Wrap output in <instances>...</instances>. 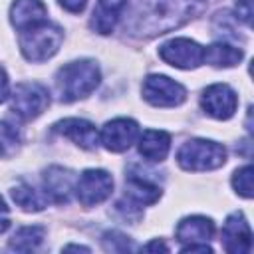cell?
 <instances>
[{
	"label": "cell",
	"mask_w": 254,
	"mask_h": 254,
	"mask_svg": "<svg viewBox=\"0 0 254 254\" xmlns=\"http://www.w3.org/2000/svg\"><path fill=\"white\" fill-rule=\"evenodd\" d=\"M159 196H161V189L143 177L131 175L125 183V198L135 206L153 204L155 200H159Z\"/></svg>",
	"instance_id": "cell-17"
},
{
	"label": "cell",
	"mask_w": 254,
	"mask_h": 254,
	"mask_svg": "<svg viewBox=\"0 0 254 254\" xmlns=\"http://www.w3.org/2000/svg\"><path fill=\"white\" fill-rule=\"evenodd\" d=\"M44 236H46V230L42 226H24V228L16 230V234L10 238L8 246H10V250H16V252H30L42 244Z\"/></svg>",
	"instance_id": "cell-19"
},
{
	"label": "cell",
	"mask_w": 254,
	"mask_h": 254,
	"mask_svg": "<svg viewBox=\"0 0 254 254\" xmlns=\"http://www.w3.org/2000/svg\"><path fill=\"white\" fill-rule=\"evenodd\" d=\"M159 56L173 67L194 69L204 62V48L189 38H173L159 48Z\"/></svg>",
	"instance_id": "cell-7"
},
{
	"label": "cell",
	"mask_w": 254,
	"mask_h": 254,
	"mask_svg": "<svg viewBox=\"0 0 254 254\" xmlns=\"http://www.w3.org/2000/svg\"><path fill=\"white\" fill-rule=\"evenodd\" d=\"M60 4L67 10V12H81L87 4V0H60Z\"/></svg>",
	"instance_id": "cell-25"
},
{
	"label": "cell",
	"mask_w": 254,
	"mask_h": 254,
	"mask_svg": "<svg viewBox=\"0 0 254 254\" xmlns=\"http://www.w3.org/2000/svg\"><path fill=\"white\" fill-rule=\"evenodd\" d=\"M62 40H64L62 28L44 22L20 34V50L28 62L40 64V62L50 60L60 50Z\"/></svg>",
	"instance_id": "cell-3"
},
{
	"label": "cell",
	"mask_w": 254,
	"mask_h": 254,
	"mask_svg": "<svg viewBox=\"0 0 254 254\" xmlns=\"http://www.w3.org/2000/svg\"><path fill=\"white\" fill-rule=\"evenodd\" d=\"M8 212V206H6V202L2 200V196H0V232H4L8 226H10V220L4 216Z\"/></svg>",
	"instance_id": "cell-29"
},
{
	"label": "cell",
	"mask_w": 254,
	"mask_h": 254,
	"mask_svg": "<svg viewBox=\"0 0 254 254\" xmlns=\"http://www.w3.org/2000/svg\"><path fill=\"white\" fill-rule=\"evenodd\" d=\"M10 194H12L14 202L18 206H22L26 212H40L46 206V196L40 190L32 189L30 185H18L12 189Z\"/></svg>",
	"instance_id": "cell-20"
},
{
	"label": "cell",
	"mask_w": 254,
	"mask_h": 254,
	"mask_svg": "<svg viewBox=\"0 0 254 254\" xmlns=\"http://www.w3.org/2000/svg\"><path fill=\"white\" fill-rule=\"evenodd\" d=\"M177 161L185 171H212L224 165L226 149L208 139H190L181 145Z\"/></svg>",
	"instance_id": "cell-2"
},
{
	"label": "cell",
	"mask_w": 254,
	"mask_h": 254,
	"mask_svg": "<svg viewBox=\"0 0 254 254\" xmlns=\"http://www.w3.org/2000/svg\"><path fill=\"white\" fill-rule=\"evenodd\" d=\"M54 131L71 139L75 145H79L85 151H93L99 143V133H97L95 125L85 119H77V117L62 119L54 125Z\"/></svg>",
	"instance_id": "cell-11"
},
{
	"label": "cell",
	"mask_w": 254,
	"mask_h": 254,
	"mask_svg": "<svg viewBox=\"0 0 254 254\" xmlns=\"http://www.w3.org/2000/svg\"><path fill=\"white\" fill-rule=\"evenodd\" d=\"M141 91L145 101H149L155 107H175L187 99V89L179 81L161 73L147 75Z\"/></svg>",
	"instance_id": "cell-4"
},
{
	"label": "cell",
	"mask_w": 254,
	"mask_h": 254,
	"mask_svg": "<svg viewBox=\"0 0 254 254\" xmlns=\"http://www.w3.org/2000/svg\"><path fill=\"white\" fill-rule=\"evenodd\" d=\"M18 141H20V135L16 127L6 121H0V159L14 153L18 147Z\"/></svg>",
	"instance_id": "cell-22"
},
{
	"label": "cell",
	"mask_w": 254,
	"mask_h": 254,
	"mask_svg": "<svg viewBox=\"0 0 254 254\" xmlns=\"http://www.w3.org/2000/svg\"><path fill=\"white\" fill-rule=\"evenodd\" d=\"M125 6L127 0H99L91 16V28L99 34H111Z\"/></svg>",
	"instance_id": "cell-15"
},
{
	"label": "cell",
	"mask_w": 254,
	"mask_h": 254,
	"mask_svg": "<svg viewBox=\"0 0 254 254\" xmlns=\"http://www.w3.org/2000/svg\"><path fill=\"white\" fill-rule=\"evenodd\" d=\"M73 187H75L73 173L67 171V169H64V167H50L44 173L46 196L50 194L52 200H56V202H67Z\"/></svg>",
	"instance_id": "cell-13"
},
{
	"label": "cell",
	"mask_w": 254,
	"mask_h": 254,
	"mask_svg": "<svg viewBox=\"0 0 254 254\" xmlns=\"http://www.w3.org/2000/svg\"><path fill=\"white\" fill-rule=\"evenodd\" d=\"M101 73L95 62L91 60H77L62 65L56 73V89L60 99L65 103L77 101L87 97L99 85Z\"/></svg>",
	"instance_id": "cell-1"
},
{
	"label": "cell",
	"mask_w": 254,
	"mask_h": 254,
	"mask_svg": "<svg viewBox=\"0 0 254 254\" xmlns=\"http://www.w3.org/2000/svg\"><path fill=\"white\" fill-rule=\"evenodd\" d=\"M137 139H139V123L127 117H117L113 121H107L99 133V141L103 143V147L113 153L127 151Z\"/></svg>",
	"instance_id": "cell-9"
},
{
	"label": "cell",
	"mask_w": 254,
	"mask_h": 254,
	"mask_svg": "<svg viewBox=\"0 0 254 254\" xmlns=\"http://www.w3.org/2000/svg\"><path fill=\"white\" fill-rule=\"evenodd\" d=\"M171 149V135L157 129H147L139 135V153L147 161H163Z\"/></svg>",
	"instance_id": "cell-16"
},
{
	"label": "cell",
	"mask_w": 254,
	"mask_h": 254,
	"mask_svg": "<svg viewBox=\"0 0 254 254\" xmlns=\"http://www.w3.org/2000/svg\"><path fill=\"white\" fill-rule=\"evenodd\" d=\"M73 190L83 206H95L111 196L113 177L103 169H87L75 181Z\"/></svg>",
	"instance_id": "cell-5"
},
{
	"label": "cell",
	"mask_w": 254,
	"mask_h": 254,
	"mask_svg": "<svg viewBox=\"0 0 254 254\" xmlns=\"http://www.w3.org/2000/svg\"><path fill=\"white\" fill-rule=\"evenodd\" d=\"M222 246L228 254H248L252 250V230L242 212H232L222 226Z\"/></svg>",
	"instance_id": "cell-10"
},
{
	"label": "cell",
	"mask_w": 254,
	"mask_h": 254,
	"mask_svg": "<svg viewBox=\"0 0 254 254\" xmlns=\"http://www.w3.org/2000/svg\"><path fill=\"white\" fill-rule=\"evenodd\" d=\"M143 250H147V252H157V250H161V252H169V246H167L163 240H151L149 244L143 246Z\"/></svg>",
	"instance_id": "cell-28"
},
{
	"label": "cell",
	"mask_w": 254,
	"mask_h": 254,
	"mask_svg": "<svg viewBox=\"0 0 254 254\" xmlns=\"http://www.w3.org/2000/svg\"><path fill=\"white\" fill-rule=\"evenodd\" d=\"M242 50L240 48H234V46H228V44H212L204 50V62L214 65V67H232L236 64H240L242 60Z\"/></svg>",
	"instance_id": "cell-18"
},
{
	"label": "cell",
	"mask_w": 254,
	"mask_h": 254,
	"mask_svg": "<svg viewBox=\"0 0 254 254\" xmlns=\"http://www.w3.org/2000/svg\"><path fill=\"white\" fill-rule=\"evenodd\" d=\"M200 107L214 119H230L238 107L236 91L226 83L208 85L200 95Z\"/></svg>",
	"instance_id": "cell-8"
},
{
	"label": "cell",
	"mask_w": 254,
	"mask_h": 254,
	"mask_svg": "<svg viewBox=\"0 0 254 254\" xmlns=\"http://www.w3.org/2000/svg\"><path fill=\"white\" fill-rule=\"evenodd\" d=\"M64 250H81V252H89V248H85V246H77V244H69V246H65Z\"/></svg>",
	"instance_id": "cell-30"
},
{
	"label": "cell",
	"mask_w": 254,
	"mask_h": 254,
	"mask_svg": "<svg viewBox=\"0 0 254 254\" xmlns=\"http://www.w3.org/2000/svg\"><path fill=\"white\" fill-rule=\"evenodd\" d=\"M252 177H254L252 165H244L238 171H234V175H232V187L244 198L252 196Z\"/></svg>",
	"instance_id": "cell-21"
},
{
	"label": "cell",
	"mask_w": 254,
	"mask_h": 254,
	"mask_svg": "<svg viewBox=\"0 0 254 254\" xmlns=\"http://www.w3.org/2000/svg\"><path fill=\"white\" fill-rule=\"evenodd\" d=\"M181 252H212V248L206 244V242H192V244H185L181 248Z\"/></svg>",
	"instance_id": "cell-26"
},
{
	"label": "cell",
	"mask_w": 254,
	"mask_h": 254,
	"mask_svg": "<svg viewBox=\"0 0 254 254\" xmlns=\"http://www.w3.org/2000/svg\"><path fill=\"white\" fill-rule=\"evenodd\" d=\"M8 91H10V83H8V75L6 71L0 67V103L8 97Z\"/></svg>",
	"instance_id": "cell-27"
},
{
	"label": "cell",
	"mask_w": 254,
	"mask_h": 254,
	"mask_svg": "<svg viewBox=\"0 0 254 254\" xmlns=\"http://www.w3.org/2000/svg\"><path fill=\"white\" fill-rule=\"evenodd\" d=\"M214 236V222L206 216H187L177 226V240L183 244L208 242Z\"/></svg>",
	"instance_id": "cell-14"
},
{
	"label": "cell",
	"mask_w": 254,
	"mask_h": 254,
	"mask_svg": "<svg viewBox=\"0 0 254 254\" xmlns=\"http://www.w3.org/2000/svg\"><path fill=\"white\" fill-rule=\"evenodd\" d=\"M103 248L109 252H127V250H133V244L121 232H105L103 234Z\"/></svg>",
	"instance_id": "cell-23"
},
{
	"label": "cell",
	"mask_w": 254,
	"mask_h": 254,
	"mask_svg": "<svg viewBox=\"0 0 254 254\" xmlns=\"http://www.w3.org/2000/svg\"><path fill=\"white\" fill-rule=\"evenodd\" d=\"M46 6L40 0H14L10 6V22L16 30L24 32L46 22Z\"/></svg>",
	"instance_id": "cell-12"
},
{
	"label": "cell",
	"mask_w": 254,
	"mask_h": 254,
	"mask_svg": "<svg viewBox=\"0 0 254 254\" xmlns=\"http://www.w3.org/2000/svg\"><path fill=\"white\" fill-rule=\"evenodd\" d=\"M236 14H238V18H240L246 26H250V18H252V2H250V0H238V4H236Z\"/></svg>",
	"instance_id": "cell-24"
},
{
	"label": "cell",
	"mask_w": 254,
	"mask_h": 254,
	"mask_svg": "<svg viewBox=\"0 0 254 254\" xmlns=\"http://www.w3.org/2000/svg\"><path fill=\"white\" fill-rule=\"evenodd\" d=\"M48 105H50V93L40 83H34V81L18 83L12 93V111L24 121H30L42 115V111Z\"/></svg>",
	"instance_id": "cell-6"
}]
</instances>
